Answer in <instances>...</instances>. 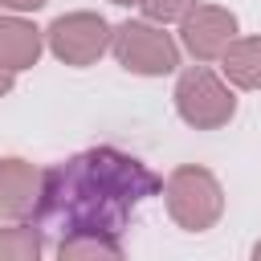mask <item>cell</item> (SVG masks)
I'll list each match as a JSON object with an SVG mask.
<instances>
[{
    "instance_id": "cell-3",
    "label": "cell",
    "mask_w": 261,
    "mask_h": 261,
    "mask_svg": "<svg viewBox=\"0 0 261 261\" xmlns=\"http://www.w3.org/2000/svg\"><path fill=\"white\" fill-rule=\"evenodd\" d=\"M110 49H114L118 65L126 73H139V77H163V73H171L179 65V45L155 20H122V24H114Z\"/></svg>"
},
{
    "instance_id": "cell-5",
    "label": "cell",
    "mask_w": 261,
    "mask_h": 261,
    "mask_svg": "<svg viewBox=\"0 0 261 261\" xmlns=\"http://www.w3.org/2000/svg\"><path fill=\"white\" fill-rule=\"evenodd\" d=\"M110 37H114V29L98 12H65L45 29L49 53L65 65H94L110 49Z\"/></svg>"
},
{
    "instance_id": "cell-8",
    "label": "cell",
    "mask_w": 261,
    "mask_h": 261,
    "mask_svg": "<svg viewBox=\"0 0 261 261\" xmlns=\"http://www.w3.org/2000/svg\"><path fill=\"white\" fill-rule=\"evenodd\" d=\"M41 57V29L20 16H0V61L8 69H29Z\"/></svg>"
},
{
    "instance_id": "cell-4",
    "label": "cell",
    "mask_w": 261,
    "mask_h": 261,
    "mask_svg": "<svg viewBox=\"0 0 261 261\" xmlns=\"http://www.w3.org/2000/svg\"><path fill=\"white\" fill-rule=\"evenodd\" d=\"M175 110H179V118H184L188 126H196V130H216V126H224V122L237 114V98H232V90H228L212 69L192 65V69H184L179 82H175Z\"/></svg>"
},
{
    "instance_id": "cell-6",
    "label": "cell",
    "mask_w": 261,
    "mask_h": 261,
    "mask_svg": "<svg viewBox=\"0 0 261 261\" xmlns=\"http://www.w3.org/2000/svg\"><path fill=\"white\" fill-rule=\"evenodd\" d=\"M237 37V16L228 8L216 4H196L184 20H179V41L196 61H212L228 49V41Z\"/></svg>"
},
{
    "instance_id": "cell-9",
    "label": "cell",
    "mask_w": 261,
    "mask_h": 261,
    "mask_svg": "<svg viewBox=\"0 0 261 261\" xmlns=\"http://www.w3.org/2000/svg\"><path fill=\"white\" fill-rule=\"evenodd\" d=\"M220 69L241 90H261V37H232L220 53Z\"/></svg>"
},
{
    "instance_id": "cell-11",
    "label": "cell",
    "mask_w": 261,
    "mask_h": 261,
    "mask_svg": "<svg viewBox=\"0 0 261 261\" xmlns=\"http://www.w3.org/2000/svg\"><path fill=\"white\" fill-rule=\"evenodd\" d=\"M41 253H45L41 228H33V224L0 228V261H37Z\"/></svg>"
},
{
    "instance_id": "cell-7",
    "label": "cell",
    "mask_w": 261,
    "mask_h": 261,
    "mask_svg": "<svg viewBox=\"0 0 261 261\" xmlns=\"http://www.w3.org/2000/svg\"><path fill=\"white\" fill-rule=\"evenodd\" d=\"M37 200H41V171L16 155L0 159V220L33 216Z\"/></svg>"
},
{
    "instance_id": "cell-15",
    "label": "cell",
    "mask_w": 261,
    "mask_h": 261,
    "mask_svg": "<svg viewBox=\"0 0 261 261\" xmlns=\"http://www.w3.org/2000/svg\"><path fill=\"white\" fill-rule=\"evenodd\" d=\"M110 4H122V8H130V4H139V0H110Z\"/></svg>"
},
{
    "instance_id": "cell-1",
    "label": "cell",
    "mask_w": 261,
    "mask_h": 261,
    "mask_svg": "<svg viewBox=\"0 0 261 261\" xmlns=\"http://www.w3.org/2000/svg\"><path fill=\"white\" fill-rule=\"evenodd\" d=\"M163 179L135 155L118 147H90L41 171L37 224L61 237H122L143 200H151Z\"/></svg>"
},
{
    "instance_id": "cell-16",
    "label": "cell",
    "mask_w": 261,
    "mask_h": 261,
    "mask_svg": "<svg viewBox=\"0 0 261 261\" xmlns=\"http://www.w3.org/2000/svg\"><path fill=\"white\" fill-rule=\"evenodd\" d=\"M253 257H257V261H261V241H257V245H253Z\"/></svg>"
},
{
    "instance_id": "cell-14",
    "label": "cell",
    "mask_w": 261,
    "mask_h": 261,
    "mask_svg": "<svg viewBox=\"0 0 261 261\" xmlns=\"http://www.w3.org/2000/svg\"><path fill=\"white\" fill-rule=\"evenodd\" d=\"M12 82H16V69H8V65L0 61V98H4L8 90H12Z\"/></svg>"
},
{
    "instance_id": "cell-10",
    "label": "cell",
    "mask_w": 261,
    "mask_h": 261,
    "mask_svg": "<svg viewBox=\"0 0 261 261\" xmlns=\"http://www.w3.org/2000/svg\"><path fill=\"white\" fill-rule=\"evenodd\" d=\"M57 257L61 261H118L122 245L114 237H61Z\"/></svg>"
},
{
    "instance_id": "cell-12",
    "label": "cell",
    "mask_w": 261,
    "mask_h": 261,
    "mask_svg": "<svg viewBox=\"0 0 261 261\" xmlns=\"http://www.w3.org/2000/svg\"><path fill=\"white\" fill-rule=\"evenodd\" d=\"M139 4H143L147 20H155V24H171V20H184V16L196 8V0H139Z\"/></svg>"
},
{
    "instance_id": "cell-2",
    "label": "cell",
    "mask_w": 261,
    "mask_h": 261,
    "mask_svg": "<svg viewBox=\"0 0 261 261\" xmlns=\"http://www.w3.org/2000/svg\"><path fill=\"white\" fill-rule=\"evenodd\" d=\"M163 200H167V212L171 220L184 228V232H208L220 212H224V192H220V179L208 171V167H196V163H184L167 175L163 184Z\"/></svg>"
},
{
    "instance_id": "cell-13",
    "label": "cell",
    "mask_w": 261,
    "mask_h": 261,
    "mask_svg": "<svg viewBox=\"0 0 261 261\" xmlns=\"http://www.w3.org/2000/svg\"><path fill=\"white\" fill-rule=\"evenodd\" d=\"M4 8H12V12H37V8H45L49 0H0Z\"/></svg>"
}]
</instances>
